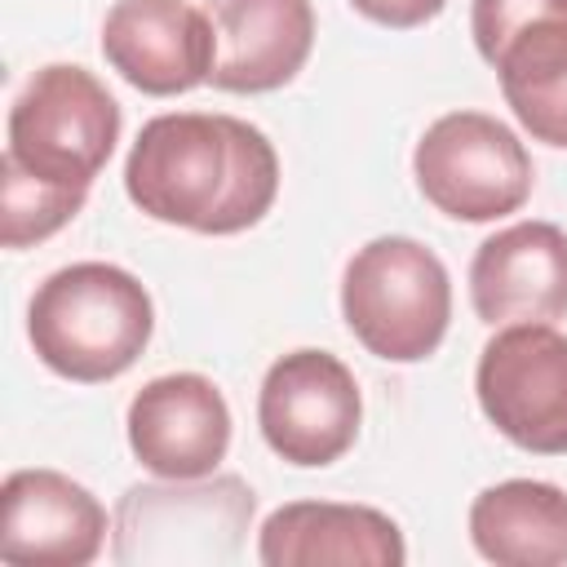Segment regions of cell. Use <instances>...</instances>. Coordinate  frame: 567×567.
I'll return each instance as SVG.
<instances>
[{
	"mask_svg": "<svg viewBox=\"0 0 567 567\" xmlns=\"http://www.w3.org/2000/svg\"><path fill=\"white\" fill-rule=\"evenodd\" d=\"M124 190L155 221L195 235H239L270 213L279 155L239 115L173 111L142 124L124 159Z\"/></svg>",
	"mask_w": 567,
	"mask_h": 567,
	"instance_id": "1",
	"label": "cell"
},
{
	"mask_svg": "<svg viewBox=\"0 0 567 567\" xmlns=\"http://www.w3.org/2000/svg\"><path fill=\"white\" fill-rule=\"evenodd\" d=\"M155 332V306L137 275L111 261H71L53 270L31 306L27 337L35 359L80 385L128 372Z\"/></svg>",
	"mask_w": 567,
	"mask_h": 567,
	"instance_id": "2",
	"label": "cell"
},
{
	"mask_svg": "<svg viewBox=\"0 0 567 567\" xmlns=\"http://www.w3.org/2000/svg\"><path fill=\"white\" fill-rule=\"evenodd\" d=\"M341 315L354 341L390 363H421L439 350L452 319L447 266L408 235L368 239L341 279Z\"/></svg>",
	"mask_w": 567,
	"mask_h": 567,
	"instance_id": "3",
	"label": "cell"
},
{
	"mask_svg": "<svg viewBox=\"0 0 567 567\" xmlns=\"http://www.w3.org/2000/svg\"><path fill=\"white\" fill-rule=\"evenodd\" d=\"M257 496L239 474L137 483L115 505V563L213 567L235 563Z\"/></svg>",
	"mask_w": 567,
	"mask_h": 567,
	"instance_id": "4",
	"label": "cell"
},
{
	"mask_svg": "<svg viewBox=\"0 0 567 567\" xmlns=\"http://www.w3.org/2000/svg\"><path fill=\"white\" fill-rule=\"evenodd\" d=\"M120 142V102L71 62L40 66L9 106V146L27 173L62 186H93Z\"/></svg>",
	"mask_w": 567,
	"mask_h": 567,
	"instance_id": "5",
	"label": "cell"
},
{
	"mask_svg": "<svg viewBox=\"0 0 567 567\" xmlns=\"http://www.w3.org/2000/svg\"><path fill=\"white\" fill-rule=\"evenodd\" d=\"M412 173L421 195L456 221H496L532 195V155L509 124L483 111L439 115L416 151Z\"/></svg>",
	"mask_w": 567,
	"mask_h": 567,
	"instance_id": "6",
	"label": "cell"
},
{
	"mask_svg": "<svg viewBox=\"0 0 567 567\" xmlns=\"http://www.w3.org/2000/svg\"><path fill=\"white\" fill-rule=\"evenodd\" d=\"M359 421V381L337 354L292 350L266 368L257 390V425L279 461L323 470L354 447Z\"/></svg>",
	"mask_w": 567,
	"mask_h": 567,
	"instance_id": "7",
	"label": "cell"
},
{
	"mask_svg": "<svg viewBox=\"0 0 567 567\" xmlns=\"http://www.w3.org/2000/svg\"><path fill=\"white\" fill-rule=\"evenodd\" d=\"M483 416L523 452H567V337L549 323L501 328L474 368Z\"/></svg>",
	"mask_w": 567,
	"mask_h": 567,
	"instance_id": "8",
	"label": "cell"
},
{
	"mask_svg": "<svg viewBox=\"0 0 567 567\" xmlns=\"http://www.w3.org/2000/svg\"><path fill=\"white\" fill-rule=\"evenodd\" d=\"M102 53L133 89L173 97L213 75L217 35L190 0H115L102 22Z\"/></svg>",
	"mask_w": 567,
	"mask_h": 567,
	"instance_id": "9",
	"label": "cell"
},
{
	"mask_svg": "<svg viewBox=\"0 0 567 567\" xmlns=\"http://www.w3.org/2000/svg\"><path fill=\"white\" fill-rule=\"evenodd\" d=\"M128 447L159 478H204L226 461L230 408L199 372L155 377L128 403Z\"/></svg>",
	"mask_w": 567,
	"mask_h": 567,
	"instance_id": "10",
	"label": "cell"
},
{
	"mask_svg": "<svg viewBox=\"0 0 567 567\" xmlns=\"http://www.w3.org/2000/svg\"><path fill=\"white\" fill-rule=\"evenodd\" d=\"M102 501L58 470H13L0 487V558L31 567H84L102 554Z\"/></svg>",
	"mask_w": 567,
	"mask_h": 567,
	"instance_id": "11",
	"label": "cell"
},
{
	"mask_svg": "<svg viewBox=\"0 0 567 567\" xmlns=\"http://www.w3.org/2000/svg\"><path fill=\"white\" fill-rule=\"evenodd\" d=\"M470 306L483 323H549L567 315V230L514 221L478 244Z\"/></svg>",
	"mask_w": 567,
	"mask_h": 567,
	"instance_id": "12",
	"label": "cell"
},
{
	"mask_svg": "<svg viewBox=\"0 0 567 567\" xmlns=\"http://www.w3.org/2000/svg\"><path fill=\"white\" fill-rule=\"evenodd\" d=\"M217 62L213 84L226 93L284 89L315 49L310 0H208Z\"/></svg>",
	"mask_w": 567,
	"mask_h": 567,
	"instance_id": "13",
	"label": "cell"
},
{
	"mask_svg": "<svg viewBox=\"0 0 567 567\" xmlns=\"http://www.w3.org/2000/svg\"><path fill=\"white\" fill-rule=\"evenodd\" d=\"M257 558L266 567H399L408 545L399 523L372 505L292 501L261 523Z\"/></svg>",
	"mask_w": 567,
	"mask_h": 567,
	"instance_id": "14",
	"label": "cell"
},
{
	"mask_svg": "<svg viewBox=\"0 0 567 567\" xmlns=\"http://www.w3.org/2000/svg\"><path fill=\"white\" fill-rule=\"evenodd\" d=\"M470 540L496 567L567 563V492L540 478H505L474 496Z\"/></svg>",
	"mask_w": 567,
	"mask_h": 567,
	"instance_id": "15",
	"label": "cell"
},
{
	"mask_svg": "<svg viewBox=\"0 0 567 567\" xmlns=\"http://www.w3.org/2000/svg\"><path fill=\"white\" fill-rule=\"evenodd\" d=\"M514 120L545 146L567 151V13L518 27L492 58Z\"/></svg>",
	"mask_w": 567,
	"mask_h": 567,
	"instance_id": "16",
	"label": "cell"
},
{
	"mask_svg": "<svg viewBox=\"0 0 567 567\" xmlns=\"http://www.w3.org/2000/svg\"><path fill=\"white\" fill-rule=\"evenodd\" d=\"M89 199V186H62L27 173L13 155L0 159V239L4 248H27L58 235Z\"/></svg>",
	"mask_w": 567,
	"mask_h": 567,
	"instance_id": "17",
	"label": "cell"
},
{
	"mask_svg": "<svg viewBox=\"0 0 567 567\" xmlns=\"http://www.w3.org/2000/svg\"><path fill=\"white\" fill-rule=\"evenodd\" d=\"M545 13H567V0H474L470 4V31L483 53V62L496 58V49L527 22Z\"/></svg>",
	"mask_w": 567,
	"mask_h": 567,
	"instance_id": "18",
	"label": "cell"
},
{
	"mask_svg": "<svg viewBox=\"0 0 567 567\" xmlns=\"http://www.w3.org/2000/svg\"><path fill=\"white\" fill-rule=\"evenodd\" d=\"M350 4H354L363 18L381 22V27H394V31H412V27L430 22V18H439L447 0H350Z\"/></svg>",
	"mask_w": 567,
	"mask_h": 567,
	"instance_id": "19",
	"label": "cell"
}]
</instances>
